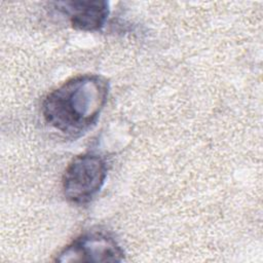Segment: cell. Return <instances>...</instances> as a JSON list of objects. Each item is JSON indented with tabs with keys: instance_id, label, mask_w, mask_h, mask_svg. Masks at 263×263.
I'll list each match as a JSON object with an SVG mask.
<instances>
[{
	"instance_id": "obj_4",
	"label": "cell",
	"mask_w": 263,
	"mask_h": 263,
	"mask_svg": "<svg viewBox=\"0 0 263 263\" xmlns=\"http://www.w3.org/2000/svg\"><path fill=\"white\" fill-rule=\"evenodd\" d=\"M55 4L59 10L69 16L72 27L79 31H99L109 15L106 1H67Z\"/></svg>"
},
{
	"instance_id": "obj_3",
	"label": "cell",
	"mask_w": 263,
	"mask_h": 263,
	"mask_svg": "<svg viewBox=\"0 0 263 263\" xmlns=\"http://www.w3.org/2000/svg\"><path fill=\"white\" fill-rule=\"evenodd\" d=\"M124 253L107 232H85L71 241L57 257L58 262H121Z\"/></svg>"
},
{
	"instance_id": "obj_2",
	"label": "cell",
	"mask_w": 263,
	"mask_h": 263,
	"mask_svg": "<svg viewBox=\"0 0 263 263\" xmlns=\"http://www.w3.org/2000/svg\"><path fill=\"white\" fill-rule=\"evenodd\" d=\"M107 178L106 160L93 153L75 156L63 176V193L74 204H85L100 192Z\"/></svg>"
},
{
	"instance_id": "obj_1",
	"label": "cell",
	"mask_w": 263,
	"mask_h": 263,
	"mask_svg": "<svg viewBox=\"0 0 263 263\" xmlns=\"http://www.w3.org/2000/svg\"><path fill=\"white\" fill-rule=\"evenodd\" d=\"M109 95L108 80L97 74L73 77L50 91L41 111L45 121L60 133L79 137L99 119Z\"/></svg>"
}]
</instances>
